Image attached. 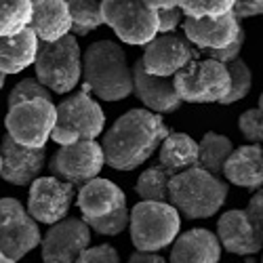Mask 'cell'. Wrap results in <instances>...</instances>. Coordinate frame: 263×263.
<instances>
[{"mask_svg":"<svg viewBox=\"0 0 263 263\" xmlns=\"http://www.w3.org/2000/svg\"><path fill=\"white\" fill-rule=\"evenodd\" d=\"M38 221L17 198H0V253L13 261H21L40 247Z\"/></svg>","mask_w":263,"mask_h":263,"instance_id":"10","label":"cell"},{"mask_svg":"<svg viewBox=\"0 0 263 263\" xmlns=\"http://www.w3.org/2000/svg\"><path fill=\"white\" fill-rule=\"evenodd\" d=\"M57 122V105L51 99H30L9 107L7 135L28 147H47Z\"/></svg>","mask_w":263,"mask_h":263,"instance_id":"9","label":"cell"},{"mask_svg":"<svg viewBox=\"0 0 263 263\" xmlns=\"http://www.w3.org/2000/svg\"><path fill=\"white\" fill-rule=\"evenodd\" d=\"M168 133L162 114L145 107L128 109L103 133L105 164L114 171H135L156 154Z\"/></svg>","mask_w":263,"mask_h":263,"instance_id":"1","label":"cell"},{"mask_svg":"<svg viewBox=\"0 0 263 263\" xmlns=\"http://www.w3.org/2000/svg\"><path fill=\"white\" fill-rule=\"evenodd\" d=\"M126 263H130V261H126Z\"/></svg>","mask_w":263,"mask_h":263,"instance_id":"45","label":"cell"},{"mask_svg":"<svg viewBox=\"0 0 263 263\" xmlns=\"http://www.w3.org/2000/svg\"><path fill=\"white\" fill-rule=\"evenodd\" d=\"M261 263H263V259H261Z\"/></svg>","mask_w":263,"mask_h":263,"instance_id":"46","label":"cell"},{"mask_svg":"<svg viewBox=\"0 0 263 263\" xmlns=\"http://www.w3.org/2000/svg\"><path fill=\"white\" fill-rule=\"evenodd\" d=\"M238 128L249 143L263 145V109L251 107L247 112H242L238 118Z\"/></svg>","mask_w":263,"mask_h":263,"instance_id":"33","label":"cell"},{"mask_svg":"<svg viewBox=\"0 0 263 263\" xmlns=\"http://www.w3.org/2000/svg\"><path fill=\"white\" fill-rule=\"evenodd\" d=\"M232 152H234V143L230 137L215 133V130H209L198 141V164L206 168L209 173L217 175V177H221L223 166Z\"/></svg>","mask_w":263,"mask_h":263,"instance_id":"25","label":"cell"},{"mask_svg":"<svg viewBox=\"0 0 263 263\" xmlns=\"http://www.w3.org/2000/svg\"><path fill=\"white\" fill-rule=\"evenodd\" d=\"M217 238L232 255L253 257L263 251V230L247 215L245 209H234L219 217Z\"/></svg>","mask_w":263,"mask_h":263,"instance_id":"16","label":"cell"},{"mask_svg":"<svg viewBox=\"0 0 263 263\" xmlns=\"http://www.w3.org/2000/svg\"><path fill=\"white\" fill-rule=\"evenodd\" d=\"M194 45L185 40V36L177 34H158L143 47V55L139 57L145 72L154 76H175L183 70L190 61L198 57Z\"/></svg>","mask_w":263,"mask_h":263,"instance_id":"14","label":"cell"},{"mask_svg":"<svg viewBox=\"0 0 263 263\" xmlns=\"http://www.w3.org/2000/svg\"><path fill=\"white\" fill-rule=\"evenodd\" d=\"M0 168H3V158H0Z\"/></svg>","mask_w":263,"mask_h":263,"instance_id":"44","label":"cell"},{"mask_svg":"<svg viewBox=\"0 0 263 263\" xmlns=\"http://www.w3.org/2000/svg\"><path fill=\"white\" fill-rule=\"evenodd\" d=\"M105 128V112L97 97L82 84V89L65 97L57 105V122L51 139L59 145L82 139H97Z\"/></svg>","mask_w":263,"mask_h":263,"instance_id":"5","label":"cell"},{"mask_svg":"<svg viewBox=\"0 0 263 263\" xmlns=\"http://www.w3.org/2000/svg\"><path fill=\"white\" fill-rule=\"evenodd\" d=\"M0 263H17V261H13L11 257H7L5 253H0Z\"/></svg>","mask_w":263,"mask_h":263,"instance_id":"41","label":"cell"},{"mask_svg":"<svg viewBox=\"0 0 263 263\" xmlns=\"http://www.w3.org/2000/svg\"><path fill=\"white\" fill-rule=\"evenodd\" d=\"M128 217H130V209L126 204V206H120L118 211L109 213L105 217L89 219L86 223H89L91 232H97L101 236H118L128 228Z\"/></svg>","mask_w":263,"mask_h":263,"instance_id":"32","label":"cell"},{"mask_svg":"<svg viewBox=\"0 0 263 263\" xmlns=\"http://www.w3.org/2000/svg\"><path fill=\"white\" fill-rule=\"evenodd\" d=\"M5 82H7V76H5L3 72H0V91H3V89H5Z\"/></svg>","mask_w":263,"mask_h":263,"instance_id":"42","label":"cell"},{"mask_svg":"<svg viewBox=\"0 0 263 263\" xmlns=\"http://www.w3.org/2000/svg\"><path fill=\"white\" fill-rule=\"evenodd\" d=\"M259 107L263 109V91H261V95H259Z\"/></svg>","mask_w":263,"mask_h":263,"instance_id":"43","label":"cell"},{"mask_svg":"<svg viewBox=\"0 0 263 263\" xmlns=\"http://www.w3.org/2000/svg\"><path fill=\"white\" fill-rule=\"evenodd\" d=\"M232 13L236 15L238 21L263 17V0H236L232 7Z\"/></svg>","mask_w":263,"mask_h":263,"instance_id":"37","label":"cell"},{"mask_svg":"<svg viewBox=\"0 0 263 263\" xmlns=\"http://www.w3.org/2000/svg\"><path fill=\"white\" fill-rule=\"evenodd\" d=\"M32 0H0V38L30 26Z\"/></svg>","mask_w":263,"mask_h":263,"instance_id":"27","label":"cell"},{"mask_svg":"<svg viewBox=\"0 0 263 263\" xmlns=\"http://www.w3.org/2000/svg\"><path fill=\"white\" fill-rule=\"evenodd\" d=\"M143 3L154 9V11H160V9H171V7H179V0H143Z\"/></svg>","mask_w":263,"mask_h":263,"instance_id":"40","label":"cell"},{"mask_svg":"<svg viewBox=\"0 0 263 263\" xmlns=\"http://www.w3.org/2000/svg\"><path fill=\"white\" fill-rule=\"evenodd\" d=\"M240 28L242 21H238L232 11L217 17H183L181 21L185 40L200 51L228 47L236 40Z\"/></svg>","mask_w":263,"mask_h":263,"instance_id":"17","label":"cell"},{"mask_svg":"<svg viewBox=\"0 0 263 263\" xmlns=\"http://www.w3.org/2000/svg\"><path fill=\"white\" fill-rule=\"evenodd\" d=\"M133 93L143 103L145 109L156 114H173L183 105L173 76H154L145 72L141 59L133 65Z\"/></svg>","mask_w":263,"mask_h":263,"instance_id":"18","label":"cell"},{"mask_svg":"<svg viewBox=\"0 0 263 263\" xmlns=\"http://www.w3.org/2000/svg\"><path fill=\"white\" fill-rule=\"evenodd\" d=\"M51 95H53V93H51L36 76L24 78V80H19V82L13 86V89H11L9 99H7V107H13V105H17V103H24V101H30V99H51V101H53Z\"/></svg>","mask_w":263,"mask_h":263,"instance_id":"30","label":"cell"},{"mask_svg":"<svg viewBox=\"0 0 263 263\" xmlns=\"http://www.w3.org/2000/svg\"><path fill=\"white\" fill-rule=\"evenodd\" d=\"M34 72L51 93H72L82 80V49L78 38L68 34L53 42H40Z\"/></svg>","mask_w":263,"mask_h":263,"instance_id":"4","label":"cell"},{"mask_svg":"<svg viewBox=\"0 0 263 263\" xmlns=\"http://www.w3.org/2000/svg\"><path fill=\"white\" fill-rule=\"evenodd\" d=\"M221 253L223 249L217 234L206 228H194L175 238L168 263H219Z\"/></svg>","mask_w":263,"mask_h":263,"instance_id":"20","label":"cell"},{"mask_svg":"<svg viewBox=\"0 0 263 263\" xmlns=\"http://www.w3.org/2000/svg\"><path fill=\"white\" fill-rule=\"evenodd\" d=\"M181 230V215L171 202L141 200L130 209V242L139 251L168 249Z\"/></svg>","mask_w":263,"mask_h":263,"instance_id":"6","label":"cell"},{"mask_svg":"<svg viewBox=\"0 0 263 263\" xmlns=\"http://www.w3.org/2000/svg\"><path fill=\"white\" fill-rule=\"evenodd\" d=\"M183 103H221L230 91V74L215 59H194L173 76Z\"/></svg>","mask_w":263,"mask_h":263,"instance_id":"8","label":"cell"},{"mask_svg":"<svg viewBox=\"0 0 263 263\" xmlns=\"http://www.w3.org/2000/svg\"><path fill=\"white\" fill-rule=\"evenodd\" d=\"M156 154L160 164L175 175L198 164V141L187 133H168Z\"/></svg>","mask_w":263,"mask_h":263,"instance_id":"24","label":"cell"},{"mask_svg":"<svg viewBox=\"0 0 263 263\" xmlns=\"http://www.w3.org/2000/svg\"><path fill=\"white\" fill-rule=\"evenodd\" d=\"M91 228L84 219L65 217L49 226L40 240L42 263H76L78 255L91 247Z\"/></svg>","mask_w":263,"mask_h":263,"instance_id":"13","label":"cell"},{"mask_svg":"<svg viewBox=\"0 0 263 263\" xmlns=\"http://www.w3.org/2000/svg\"><path fill=\"white\" fill-rule=\"evenodd\" d=\"M183 11L179 7H171V9H160L158 11V34H173L181 26L183 21Z\"/></svg>","mask_w":263,"mask_h":263,"instance_id":"36","label":"cell"},{"mask_svg":"<svg viewBox=\"0 0 263 263\" xmlns=\"http://www.w3.org/2000/svg\"><path fill=\"white\" fill-rule=\"evenodd\" d=\"M236 0H179L185 17H217L232 11Z\"/></svg>","mask_w":263,"mask_h":263,"instance_id":"31","label":"cell"},{"mask_svg":"<svg viewBox=\"0 0 263 263\" xmlns=\"http://www.w3.org/2000/svg\"><path fill=\"white\" fill-rule=\"evenodd\" d=\"M103 166H105V156L97 139H82L76 143L59 145L49 164L51 175L74 185H82L99 177Z\"/></svg>","mask_w":263,"mask_h":263,"instance_id":"11","label":"cell"},{"mask_svg":"<svg viewBox=\"0 0 263 263\" xmlns=\"http://www.w3.org/2000/svg\"><path fill=\"white\" fill-rule=\"evenodd\" d=\"M72 11L65 0H32L30 28L40 42H53L72 32Z\"/></svg>","mask_w":263,"mask_h":263,"instance_id":"22","label":"cell"},{"mask_svg":"<svg viewBox=\"0 0 263 263\" xmlns=\"http://www.w3.org/2000/svg\"><path fill=\"white\" fill-rule=\"evenodd\" d=\"M40 40L28 26L13 36L0 38V72L5 76L21 74L26 68L34 65L38 55Z\"/></svg>","mask_w":263,"mask_h":263,"instance_id":"23","label":"cell"},{"mask_svg":"<svg viewBox=\"0 0 263 263\" xmlns=\"http://www.w3.org/2000/svg\"><path fill=\"white\" fill-rule=\"evenodd\" d=\"M65 3H68L70 11H72L74 24L91 28L93 32L103 26V19H101L103 0H65Z\"/></svg>","mask_w":263,"mask_h":263,"instance_id":"29","label":"cell"},{"mask_svg":"<svg viewBox=\"0 0 263 263\" xmlns=\"http://www.w3.org/2000/svg\"><path fill=\"white\" fill-rule=\"evenodd\" d=\"M74 204L82 213L84 221H89V219L105 217L120 206H126V194L112 179L95 177L78 187Z\"/></svg>","mask_w":263,"mask_h":263,"instance_id":"19","label":"cell"},{"mask_svg":"<svg viewBox=\"0 0 263 263\" xmlns=\"http://www.w3.org/2000/svg\"><path fill=\"white\" fill-rule=\"evenodd\" d=\"M130 263H168L158 251H139L135 249L128 257Z\"/></svg>","mask_w":263,"mask_h":263,"instance_id":"39","label":"cell"},{"mask_svg":"<svg viewBox=\"0 0 263 263\" xmlns=\"http://www.w3.org/2000/svg\"><path fill=\"white\" fill-rule=\"evenodd\" d=\"M228 194L230 183L223 177H217L200 164H194L173 175L168 202L185 219H209L226 204Z\"/></svg>","mask_w":263,"mask_h":263,"instance_id":"3","label":"cell"},{"mask_svg":"<svg viewBox=\"0 0 263 263\" xmlns=\"http://www.w3.org/2000/svg\"><path fill=\"white\" fill-rule=\"evenodd\" d=\"M101 19L124 45L145 47L158 36V11L143 0H103Z\"/></svg>","mask_w":263,"mask_h":263,"instance_id":"7","label":"cell"},{"mask_svg":"<svg viewBox=\"0 0 263 263\" xmlns=\"http://www.w3.org/2000/svg\"><path fill=\"white\" fill-rule=\"evenodd\" d=\"M221 177L230 185L251 192L263 187V145L247 143L236 147L223 166Z\"/></svg>","mask_w":263,"mask_h":263,"instance_id":"21","label":"cell"},{"mask_svg":"<svg viewBox=\"0 0 263 263\" xmlns=\"http://www.w3.org/2000/svg\"><path fill=\"white\" fill-rule=\"evenodd\" d=\"M171 179L173 173L162 166L160 162L145 168L135 183V192L141 200H149V202H168L171 196Z\"/></svg>","mask_w":263,"mask_h":263,"instance_id":"26","label":"cell"},{"mask_svg":"<svg viewBox=\"0 0 263 263\" xmlns=\"http://www.w3.org/2000/svg\"><path fill=\"white\" fill-rule=\"evenodd\" d=\"M226 68H228V74H230V91L223 97L221 105H232V103L242 101L251 93V89H253V72H251L249 63L242 57L230 61Z\"/></svg>","mask_w":263,"mask_h":263,"instance_id":"28","label":"cell"},{"mask_svg":"<svg viewBox=\"0 0 263 263\" xmlns=\"http://www.w3.org/2000/svg\"><path fill=\"white\" fill-rule=\"evenodd\" d=\"M0 179L17 187H28L47 166V147H28L5 135L0 141Z\"/></svg>","mask_w":263,"mask_h":263,"instance_id":"15","label":"cell"},{"mask_svg":"<svg viewBox=\"0 0 263 263\" xmlns=\"http://www.w3.org/2000/svg\"><path fill=\"white\" fill-rule=\"evenodd\" d=\"M247 215L253 219V221L263 230V187L255 190V194L251 196V200L247 204Z\"/></svg>","mask_w":263,"mask_h":263,"instance_id":"38","label":"cell"},{"mask_svg":"<svg viewBox=\"0 0 263 263\" xmlns=\"http://www.w3.org/2000/svg\"><path fill=\"white\" fill-rule=\"evenodd\" d=\"M82 80L97 99L122 101L133 95V65L118 42L97 40L82 53Z\"/></svg>","mask_w":263,"mask_h":263,"instance_id":"2","label":"cell"},{"mask_svg":"<svg viewBox=\"0 0 263 263\" xmlns=\"http://www.w3.org/2000/svg\"><path fill=\"white\" fill-rule=\"evenodd\" d=\"M245 42H247V32H245V28H240L236 40L230 42L228 47H223V49H206V51H200V53L204 57H209V59H215L219 63L228 65L230 61H234V59L240 57V53H242V49H245Z\"/></svg>","mask_w":263,"mask_h":263,"instance_id":"34","label":"cell"},{"mask_svg":"<svg viewBox=\"0 0 263 263\" xmlns=\"http://www.w3.org/2000/svg\"><path fill=\"white\" fill-rule=\"evenodd\" d=\"M76 263H120V253L112 245H97V247H86Z\"/></svg>","mask_w":263,"mask_h":263,"instance_id":"35","label":"cell"},{"mask_svg":"<svg viewBox=\"0 0 263 263\" xmlns=\"http://www.w3.org/2000/svg\"><path fill=\"white\" fill-rule=\"evenodd\" d=\"M76 185L68 183L55 175L51 177L34 179L28 185V213L36 219L38 223L53 226L70 215L74 202H76Z\"/></svg>","mask_w":263,"mask_h":263,"instance_id":"12","label":"cell"}]
</instances>
